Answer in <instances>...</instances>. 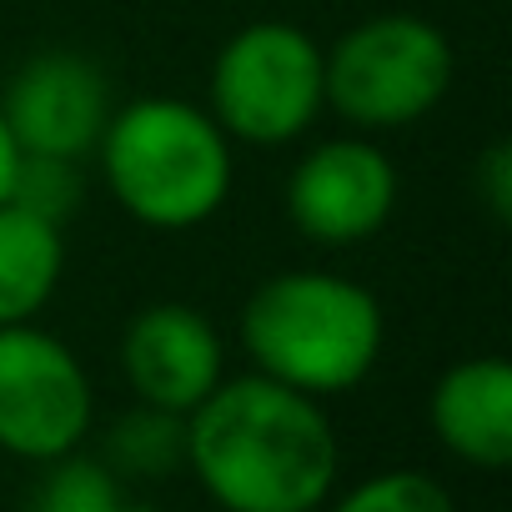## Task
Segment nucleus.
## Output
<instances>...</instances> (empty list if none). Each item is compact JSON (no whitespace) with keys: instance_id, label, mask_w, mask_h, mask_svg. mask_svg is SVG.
I'll return each mask as SVG.
<instances>
[{"instance_id":"13","label":"nucleus","mask_w":512,"mask_h":512,"mask_svg":"<svg viewBox=\"0 0 512 512\" xmlns=\"http://www.w3.org/2000/svg\"><path fill=\"white\" fill-rule=\"evenodd\" d=\"M121 497V477L101 457H86L76 447L41 462V477L26 492V512H111Z\"/></svg>"},{"instance_id":"18","label":"nucleus","mask_w":512,"mask_h":512,"mask_svg":"<svg viewBox=\"0 0 512 512\" xmlns=\"http://www.w3.org/2000/svg\"><path fill=\"white\" fill-rule=\"evenodd\" d=\"M111 512H161V507H151V502H131V497H121Z\"/></svg>"},{"instance_id":"16","label":"nucleus","mask_w":512,"mask_h":512,"mask_svg":"<svg viewBox=\"0 0 512 512\" xmlns=\"http://www.w3.org/2000/svg\"><path fill=\"white\" fill-rule=\"evenodd\" d=\"M472 191L487 201L492 221H512V146L492 141L472 166Z\"/></svg>"},{"instance_id":"2","label":"nucleus","mask_w":512,"mask_h":512,"mask_svg":"<svg viewBox=\"0 0 512 512\" xmlns=\"http://www.w3.org/2000/svg\"><path fill=\"white\" fill-rule=\"evenodd\" d=\"M382 342V302L337 272H277L241 307V352L251 357V372L307 397H337L367 382Z\"/></svg>"},{"instance_id":"1","label":"nucleus","mask_w":512,"mask_h":512,"mask_svg":"<svg viewBox=\"0 0 512 512\" xmlns=\"http://www.w3.org/2000/svg\"><path fill=\"white\" fill-rule=\"evenodd\" d=\"M186 467L221 512H317L337 492L342 447L322 397L246 372L186 412Z\"/></svg>"},{"instance_id":"3","label":"nucleus","mask_w":512,"mask_h":512,"mask_svg":"<svg viewBox=\"0 0 512 512\" xmlns=\"http://www.w3.org/2000/svg\"><path fill=\"white\" fill-rule=\"evenodd\" d=\"M101 176L126 216L156 231H191L231 196V136L206 106L181 96H141L116 106L101 141Z\"/></svg>"},{"instance_id":"12","label":"nucleus","mask_w":512,"mask_h":512,"mask_svg":"<svg viewBox=\"0 0 512 512\" xmlns=\"http://www.w3.org/2000/svg\"><path fill=\"white\" fill-rule=\"evenodd\" d=\"M96 457L121 482L171 477L176 467H186V417L166 412V407H151V402H136L106 427Z\"/></svg>"},{"instance_id":"8","label":"nucleus","mask_w":512,"mask_h":512,"mask_svg":"<svg viewBox=\"0 0 512 512\" xmlns=\"http://www.w3.org/2000/svg\"><path fill=\"white\" fill-rule=\"evenodd\" d=\"M111 81L106 71L81 51H41L31 56L0 101L16 146L26 156H66L86 161L96 156V141L111 121Z\"/></svg>"},{"instance_id":"6","label":"nucleus","mask_w":512,"mask_h":512,"mask_svg":"<svg viewBox=\"0 0 512 512\" xmlns=\"http://www.w3.org/2000/svg\"><path fill=\"white\" fill-rule=\"evenodd\" d=\"M96 392L81 357L36 322L0 327V452L51 462L91 432Z\"/></svg>"},{"instance_id":"14","label":"nucleus","mask_w":512,"mask_h":512,"mask_svg":"<svg viewBox=\"0 0 512 512\" xmlns=\"http://www.w3.org/2000/svg\"><path fill=\"white\" fill-rule=\"evenodd\" d=\"M317 512H457V502L437 477L417 467H392V472L362 477L342 497H327Z\"/></svg>"},{"instance_id":"9","label":"nucleus","mask_w":512,"mask_h":512,"mask_svg":"<svg viewBox=\"0 0 512 512\" xmlns=\"http://www.w3.org/2000/svg\"><path fill=\"white\" fill-rule=\"evenodd\" d=\"M121 372L136 402L191 412L226 377V342L191 302H151L121 332Z\"/></svg>"},{"instance_id":"4","label":"nucleus","mask_w":512,"mask_h":512,"mask_svg":"<svg viewBox=\"0 0 512 512\" xmlns=\"http://www.w3.org/2000/svg\"><path fill=\"white\" fill-rule=\"evenodd\" d=\"M452 46L442 26L412 11L372 16L322 51L327 106L352 131H402L442 106L452 91Z\"/></svg>"},{"instance_id":"11","label":"nucleus","mask_w":512,"mask_h":512,"mask_svg":"<svg viewBox=\"0 0 512 512\" xmlns=\"http://www.w3.org/2000/svg\"><path fill=\"white\" fill-rule=\"evenodd\" d=\"M66 272V226L6 201L0 206V327L36 322Z\"/></svg>"},{"instance_id":"17","label":"nucleus","mask_w":512,"mask_h":512,"mask_svg":"<svg viewBox=\"0 0 512 512\" xmlns=\"http://www.w3.org/2000/svg\"><path fill=\"white\" fill-rule=\"evenodd\" d=\"M16 166H21V146L6 126V116H0V206L11 201V186H16Z\"/></svg>"},{"instance_id":"7","label":"nucleus","mask_w":512,"mask_h":512,"mask_svg":"<svg viewBox=\"0 0 512 512\" xmlns=\"http://www.w3.org/2000/svg\"><path fill=\"white\" fill-rule=\"evenodd\" d=\"M397 211V166L367 136L312 146L287 176V216L317 246H362Z\"/></svg>"},{"instance_id":"15","label":"nucleus","mask_w":512,"mask_h":512,"mask_svg":"<svg viewBox=\"0 0 512 512\" xmlns=\"http://www.w3.org/2000/svg\"><path fill=\"white\" fill-rule=\"evenodd\" d=\"M11 201L66 226V216L81 211L86 201V181H81V161H66V156H26L21 151V166H16V186H11Z\"/></svg>"},{"instance_id":"10","label":"nucleus","mask_w":512,"mask_h":512,"mask_svg":"<svg viewBox=\"0 0 512 512\" xmlns=\"http://www.w3.org/2000/svg\"><path fill=\"white\" fill-rule=\"evenodd\" d=\"M427 422L457 462L502 472L512 462V367L502 357L452 362L427 397Z\"/></svg>"},{"instance_id":"5","label":"nucleus","mask_w":512,"mask_h":512,"mask_svg":"<svg viewBox=\"0 0 512 512\" xmlns=\"http://www.w3.org/2000/svg\"><path fill=\"white\" fill-rule=\"evenodd\" d=\"M327 106L322 46L292 21H251L211 61V116L231 141L287 146Z\"/></svg>"}]
</instances>
